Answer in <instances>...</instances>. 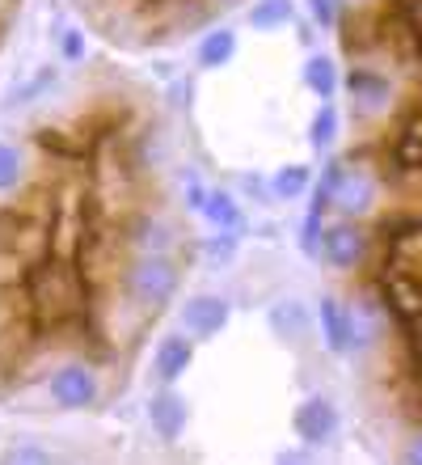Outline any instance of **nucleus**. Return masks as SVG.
<instances>
[{"label": "nucleus", "mask_w": 422, "mask_h": 465, "mask_svg": "<svg viewBox=\"0 0 422 465\" xmlns=\"http://www.w3.org/2000/svg\"><path fill=\"white\" fill-rule=\"evenodd\" d=\"M22 301L34 331H60V326H73V322L89 318L93 283H89V275L81 271L76 258L47 254L38 267L25 271Z\"/></svg>", "instance_id": "nucleus-1"}, {"label": "nucleus", "mask_w": 422, "mask_h": 465, "mask_svg": "<svg viewBox=\"0 0 422 465\" xmlns=\"http://www.w3.org/2000/svg\"><path fill=\"white\" fill-rule=\"evenodd\" d=\"M51 254V208L34 212L30 203L0 208V258L25 275Z\"/></svg>", "instance_id": "nucleus-2"}, {"label": "nucleus", "mask_w": 422, "mask_h": 465, "mask_svg": "<svg viewBox=\"0 0 422 465\" xmlns=\"http://www.w3.org/2000/svg\"><path fill=\"white\" fill-rule=\"evenodd\" d=\"M182 267L169 254H135L123 271V288L140 313H161L178 296Z\"/></svg>", "instance_id": "nucleus-3"}, {"label": "nucleus", "mask_w": 422, "mask_h": 465, "mask_svg": "<svg viewBox=\"0 0 422 465\" xmlns=\"http://www.w3.org/2000/svg\"><path fill=\"white\" fill-rule=\"evenodd\" d=\"M102 216L93 203V195H84L81 186H60L51 195V254L76 258L81 254L84 232L93 229V221Z\"/></svg>", "instance_id": "nucleus-4"}, {"label": "nucleus", "mask_w": 422, "mask_h": 465, "mask_svg": "<svg viewBox=\"0 0 422 465\" xmlns=\"http://www.w3.org/2000/svg\"><path fill=\"white\" fill-rule=\"evenodd\" d=\"M376 203H380V173L368 161H347V173H342L334 195V212H342L347 221H363L368 212H376Z\"/></svg>", "instance_id": "nucleus-5"}, {"label": "nucleus", "mask_w": 422, "mask_h": 465, "mask_svg": "<svg viewBox=\"0 0 422 465\" xmlns=\"http://www.w3.org/2000/svg\"><path fill=\"white\" fill-rule=\"evenodd\" d=\"M338 428H342V415H338L334 398H326V393L304 398V402L296 406V415H291V431H296V436H300L309 449H317V444H329L338 436Z\"/></svg>", "instance_id": "nucleus-6"}, {"label": "nucleus", "mask_w": 422, "mask_h": 465, "mask_svg": "<svg viewBox=\"0 0 422 465\" xmlns=\"http://www.w3.org/2000/svg\"><path fill=\"white\" fill-rule=\"evenodd\" d=\"M317 254L338 271H355L363 258H368V232L359 229V221L326 224V232H321V250H317Z\"/></svg>", "instance_id": "nucleus-7"}, {"label": "nucleus", "mask_w": 422, "mask_h": 465, "mask_svg": "<svg viewBox=\"0 0 422 465\" xmlns=\"http://www.w3.org/2000/svg\"><path fill=\"white\" fill-rule=\"evenodd\" d=\"M51 398H55V406H64V411H84V406L97 402V377L89 364H64L51 372L47 381Z\"/></svg>", "instance_id": "nucleus-8"}, {"label": "nucleus", "mask_w": 422, "mask_h": 465, "mask_svg": "<svg viewBox=\"0 0 422 465\" xmlns=\"http://www.w3.org/2000/svg\"><path fill=\"white\" fill-rule=\"evenodd\" d=\"M347 89H350V106L355 114L372 119V114H385L393 106V81L376 68H350L347 76Z\"/></svg>", "instance_id": "nucleus-9"}, {"label": "nucleus", "mask_w": 422, "mask_h": 465, "mask_svg": "<svg viewBox=\"0 0 422 465\" xmlns=\"http://www.w3.org/2000/svg\"><path fill=\"white\" fill-rule=\"evenodd\" d=\"M380 301H385L388 313L397 322L414 326V322L422 318V280H414L406 267L388 271L385 280H380Z\"/></svg>", "instance_id": "nucleus-10"}, {"label": "nucleus", "mask_w": 422, "mask_h": 465, "mask_svg": "<svg viewBox=\"0 0 422 465\" xmlns=\"http://www.w3.org/2000/svg\"><path fill=\"white\" fill-rule=\"evenodd\" d=\"M229 313L232 305L224 296H191L186 305H182V331L191 334V339H216L224 326H229Z\"/></svg>", "instance_id": "nucleus-11"}, {"label": "nucleus", "mask_w": 422, "mask_h": 465, "mask_svg": "<svg viewBox=\"0 0 422 465\" xmlns=\"http://www.w3.org/2000/svg\"><path fill=\"white\" fill-rule=\"evenodd\" d=\"M119 232H123V245L135 250V254H169V250H173V229H169V221L148 216V212L127 216V224H123Z\"/></svg>", "instance_id": "nucleus-12"}, {"label": "nucleus", "mask_w": 422, "mask_h": 465, "mask_svg": "<svg viewBox=\"0 0 422 465\" xmlns=\"http://www.w3.org/2000/svg\"><path fill=\"white\" fill-rule=\"evenodd\" d=\"M385 313L388 305L376 296H363L350 305V351H368L385 339Z\"/></svg>", "instance_id": "nucleus-13"}, {"label": "nucleus", "mask_w": 422, "mask_h": 465, "mask_svg": "<svg viewBox=\"0 0 422 465\" xmlns=\"http://www.w3.org/2000/svg\"><path fill=\"white\" fill-rule=\"evenodd\" d=\"M317 322H321V343H326V351L350 355V305H342L338 296H321Z\"/></svg>", "instance_id": "nucleus-14"}, {"label": "nucleus", "mask_w": 422, "mask_h": 465, "mask_svg": "<svg viewBox=\"0 0 422 465\" xmlns=\"http://www.w3.org/2000/svg\"><path fill=\"white\" fill-rule=\"evenodd\" d=\"M148 423L157 431L165 444H173L186 428V402H182L178 393H152V402H148Z\"/></svg>", "instance_id": "nucleus-15"}, {"label": "nucleus", "mask_w": 422, "mask_h": 465, "mask_svg": "<svg viewBox=\"0 0 422 465\" xmlns=\"http://www.w3.org/2000/svg\"><path fill=\"white\" fill-rule=\"evenodd\" d=\"M191 360H194V343L186 339V334H165L157 343V377L165 381V385H173L178 377H186V368H191Z\"/></svg>", "instance_id": "nucleus-16"}, {"label": "nucleus", "mask_w": 422, "mask_h": 465, "mask_svg": "<svg viewBox=\"0 0 422 465\" xmlns=\"http://www.w3.org/2000/svg\"><path fill=\"white\" fill-rule=\"evenodd\" d=\"M304 85H309V94L313 98H321V102H334V94H338V85H342V76H338V64L329 60V55H309L304 60Z\"/></svg>", "instance_id": "nucleus-17"}, {"label": "nucleus", "mask_w": 422, "mask_h": 465, "mask_svg": "<svg viewBox=\"0 0 422 465\" xmlns=\"http://www.w3.org/2000/svg\"><path fill=\"white\" fill-rule=\"evenodd\" d=\"M203 216L216 224L220 232H237V237H241V229H245V212H241V203H237V195H229V191H211L203 203Z\"/></svg>", "instance_id": "nucleus-18"}, {"label": "nucleus", "mask_w": 422, "mask_h": 465, "mask_svg": "<svg viewBox=\"0 0 422 465\" xmlns=\"http://www.w3.org/2000/svg\"><path fill=\"white\" fill-rule=\"evenodd\" d=\"M342 173H347V157H329L326 170H321V178L313 183V199H309V212H317V216L334 212V195H338V183H342Z\"/></svg>", "instance_id": "nucleus-19"}, {"label": "nucleus", "mask_w": 422, "mask_h": 465, "mask_svg": "<svg viewBox=\"0 0 422 465\" xmlns=\"http://www.w3.org/2000/svg\"><path fill=\"white\" fill-rule=\"evenodd\" d=\"M270 331L279 334V339H304L309 334V309L300 305V301H279L275 309H270Z\"/></svg>", "instance_id": "nucleus-20"}, {"label": "nucleus", "mask_w": 422, "mask_h": 465, "mask_svg": "<svg viewBox=\"0 0 422 465\" xmlns=\"http://www.w3.org/2000/svg\"><path fill=\"white\" fill-rule=\"evenodd\" d=\"M304 191H313V173H309V165H283V170L270 173V199L291 203V199H300Z\"/></svg>", "instance_id": "nucleus-21"}, {"label": "nucleus", "mask_w": 422, "mask_h": 465, "mask_svg": "<svg viewBox=\"0 0 422 465\" xmlns=\"http://www.w3.org/2000/svg\"><path fill=\"white\" fill-rule=\"evenodd\" d=\"M232 55H237V30H229V25L211 30V35L199 43V64H203V68H224Z\"/></svg>", "instance_id": "nucleus-22"}, {"label": "nucleus", "mask_w": 422, "mask_h": 465, "mask_svg": "<svg viewBox=\"0 0 422 465\" xmlns=\"http://www.w3.org/2000/svg\"><path fill=\"white\" fill-rule=\"evenodd\" d=\"M338 127H342V114H338L334 102H321L313 114V123H309V144L317 148V153H329L338 140Z\"/></svg>", "instance_id": "nucleus-23"}, {"label": "nucleus", "mask_w": 422, "mask_h": 465, "mask_svg": "<svg viewBox=\"0 0 422 465\" xmlns=\"http://www.w3.org/2000/svg\"><path fill=\"white\" fill-rule=\"evenodd\" d=\"M291 0H253L250 9V25L253 30H279V25L291 22Z\"/></svg>", "instance_id": "nucleus-24"}, {"label": "nucleus", "mask_w": 422, "mask_h": 465, "mask_svg": "<svg viewBox=\"0 0 422 465\" xmlns=\"http://www.w3.org/2000/svg\"><path fill=\"white\" fill-rule=\"evenodd\" d=\"M22 183H25V157H22V148L9 144V140H0V195L17 191Z\"/></svg>", "instance_id": "nucleus-25"}, {"label": "nucleus", "mask_w": 422, "mask_h": 465, "mask_svg": "<svg viewBox=\"0 0 422 465\" xmlns=\"http://www.w3.org/2000/svg\"><path fill=\"white\" fill-rule=\"evenodd\" d=\"M304 5H309L313 25H321V30H338V22H342V5H338V0H304Z\"/></svg>", "instance_id": "nucleus-26"}, {"label": "nucleus", "mask_w": 422, "mask_h": 465, "mask_svg": "<svg viewBox=\"0 0 422 465\" xmlns=\"http://www.w3.org/2000/svg\"><path fill=\"white\" fill-rule=\"evenodd\" d=\"M321 232H326V216L304 212V229H300V250L304 254H317V250H321Z\"/></svg>", "instance_id": "nucleus-27"}, {"label": "nucleus", "mask_w": 422, "mask_h": 465, "mask_svg": "<svg viewBox=\"0 0 422 465\" xmlns=\"http://www.w3.org/2000/svg\"><path fill=\"white\" fill-rule=\"evenodd\" d=\"M5 465H55L38 444H17V449H9L5 453Z\"/></svg>", "instance_id": "nucleus-28"}, {"label": "nucleus", "mask_w": 422, "mask_h": 465, "mask_svg": "<svg viewBox=\"0 0 422 465\" xmlns=\"http://www.w3.org/2000/svg\"><path fill=\"white\" fill-rule=\"evenodd\" d=\"M47 85H55V68H43V73H38L34 81H30V85H22V89H17L13 98H17V102H34V98H38V94H43V89H47Z\"/></svg>", "instance_id": "nucleus-29"}, {"label": "nucleus", "mask_w": 422, "mask_h": 465, "mask_svg": "<svg viewBox=\"0 0 422 465\" xmlns=\"http://www.w3.org/2000/svg\"><path fill=\"white\" fill-rule=\"evenodd\" d=\"M182 183H186V208H191V212H203V203H207V195H211V191H207V186L199 183L194 173H186Z\"/></svg>", "instance_id": "nucleus-30"}, {"label": "nucleus", "mask_w": 422, "mask_h": 465, "mask_svg": "<svg viewBox=\"0 0 422 465\" xmlns=\"http://www.w3.org/2000/svg\"><path fill=\"white\" fill-rule=\"evenodd\" d=\"M237 250V232H216L211 242H207V254L211 258H229Z\"/></svg>", "instance_id": "nucleus-31"}, {"label": "nucleus", "mask_w": 422, "mask_h": 465, "mask_svg": "<svg viewBox=\"0 0 422 465\" xmlns=\"http://www.w3.org/2000/svg\"><path fill=\"white\" fill-rule=\"evenodd\" d=\"M60 51H64V60H81V55H84V38H81V30H68V35L60 38Z\"/></svg>", "instance_id": "nucleus-32"}, {"label": "nucleus", "mask_w": 422, "mask_h": 465, "mask_svg": "<svg viewBox=\"0 0 422 465\" xmlns=\"http://www.w3.org/2000/svg\"><path fill=\"white\" fill-rule=\"evenodd\" d=\"M401 465H422V428L406 440V449H401Z\"/></svg>", "instance_id": "nucleus-33"}, {"label": "nucleus", "mask_w": 422, "mask_h": 465, "mask_svg": "<svg viewBox=\"0 0 422 465\" xmlns=\"http://www.w3.org/2000/svg\"><path fill=\"white\" fill-rule=\"evenodd\" d=\"M275 465H313V453H309V444L304 449H283L275 457Z\"/></svg>", "instance_id": "nucleus-34"}, {"label": "nucleus", "mask_w": 422, "mask_h": 465, "mask_svg": "<svg viewBox=\"0 0 422 465\" xmlns=\"http://www.w3.org/2000/svg\"><path fill=\"white\" fill-rule=\"evenodd\" d=\"M338 5H342V13H355V17H363V13L376 9L380 0H338Z\"/></svg>", "instance_id": "nucleus-35"}, {"label": "nucleus", "mask_w": 422, "mask_h": 465, "mask_svg": "<svg viewBox=\"0 0 422 465\" xmlns=\"http://www.w3.org/2000/svg\"><path fill=\"white\" fill-rule=\"evenodd\" d=\"M418 368H422V339H418Z\"/></svg>", "instance_id": "nucleus-36"}, {"label": "nucleus", "mask_w": 422, "mask_h": 465, "mask_svg": "<svg viewBox=\"0 0 422 465\" xmlns=\"http://www.w3.org/2000/svg\"><path fill=\"white\" fill-rule=\"evenodd\" d=\"M401 5H410V0H401Z\"/></svg>", "instance_id": "nucleus-37"}]
</instances>
